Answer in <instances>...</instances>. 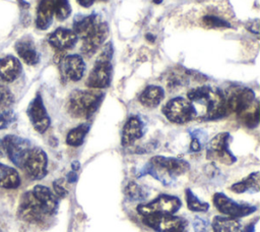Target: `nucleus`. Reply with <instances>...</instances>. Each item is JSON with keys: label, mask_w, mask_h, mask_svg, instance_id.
I'll return each instance as SVG.
<instances>
[{"label": "nucleus", "mask_w": 260, "mask_h": 232, "mask_svg": "<svg viewBox=\"0 0 260 232\" xmlns=\"http://www.w3.org/2000/svg\"><path fill=\"white\" fill-rule=\"evenodd\" d=\"M187 97L195 109L196 118L214 120L228 115L223 93L218 89L198 86L189 91Z\"/></svg>", "instance_id": "nucleus-1"}, {"label": "nucleus", "mask_w": 260, "mask_h": 232, "mask_svg": "<svg viewBox=\"0 0 260 232\" xmlns=\"http://www.w3.org/2000/svg\"><path fill=\"white\" fill-rule=\"evenodd\" d=\"M104 96V93L98 90H76L69 97L68 112L75 118H89L96 112Z\"/></svg>", "instance_id": "nucleus-2"}, {"label": "nucleus", "mask_w": 260, "mask_h": 232, "mask_svg": "<svg viewBox=\"0 0 260 232\" xmlns=\"http://www.w3.org/2000/svg\"><path fill=\"white\" fill-rule=\"evenodd\" d=\"M113 48L112 44L109 43L103 49L102 53L98 57L88 77L86 85L90 89H105L108 88L112 80L113 65H112Z\"/></svg>", "instance_id": "nucleus-3"}, {"label": "nucleus", "mask_w": 260, "mask_h": 232, "mask_svg": "<svg viewBox=\"0 0 260 232\" xmlns=\"http://www.w3.org/2000/svg\"><path fill=\"white\" fill-rule=\"evenodd\" d=\"M189 168L190 164L185 160L155 156L150 159L149 163L141 171V174H150L161 182H165L161 173H167L170 176H178L187 172Z\"/></svg>", "instance_id": "nucleus-4"}, {"label": "nucleus", "mask_w": 260, "mask_h": 232, "mask_svg": "<svg viewBox=\"0 0 260 232\" xmlns=\"http://www.w3.org/2000/svg\"><path fill=\"white\" fill-rule=\"evenodd\" d=\"M48 158L46 153L38 147L31 146L23 157L19 168L31 180H40L47 174Z\"/></svg>", "instance_id": "nucleus-5"}, {"label": "nucleus", "mask_w": 260, "mask_h": 232, "mask_svg": "<svg viewBox=\"0 0 260 232\" xmlns=\"http://www.w3.org/2000/svg\"><path fill=\"white\" fill-rule=\"evenodd\" d=\"M142 222L156 232H187L188 222L170 214H150L143 216Z\"/></svg>", "instance_id": "nucleus-6"}, {"label": "nucleus", "mask_w": 260, "mask_h": 232, "mask_svg": "<svg viewBox=\"0 0 260 232\" xmlns=\"http://www.w3.org/2000/svg\"><path fill=\"white\" fill-rule=\"evenodd\" d=\"M55 62L64 81H78L85 72V64L80 55H64V52H59L55 57Z\"/></svg>", "instance_id": "nucleus-7"}, {"label": "nucleus", "mask_w": 260, "mask_h": 232, "mask_svg": "<svg viewBox=\"0 0 260 232\" xmlns=\"http://www.w3.org/2000/svg\"><path fill=\"white\" fill-rule=\"evenodd\" d=\"M164 115L171 122L183 124L196 118V112L188 99L176 97L162 107Z\"/></svg>", "instance_id": "nucleus-8"}, {"label": "nucleus", "mask_w": 260, "mask_h": 232, "mask_svg": "<svg viewBox=\"0 0 260 232\" xmlns=\"http://www.w3.org/2000/svg\"><path fill=\"white\" fill-rule=\"evenodd\" d=\"M17 216L22 221L31 224H42L47 217L31 190H28L21 195L17 209Z\"/></svg>", "instance_id": "nucleus-9"}, {"label": "nucleus", "mask_w": 260, "mask_h": 232, "mask_svg": "<svg viewBox=\"0 0 260 232\" xmlns=\"http://www.w3.org/2000/svg\"><path fill=\"white\" fill-rule=\"evenodd\" d=\"M228 115L236 113L240 115L247 110L255 100L254 92L249 88H233L223 94Z\"/></svg>", "instance_id": "nucleus-10"}, {"label": "nucleus", "mask_w": 260, "mask_h": 232, "mask_svg": "<svg viewBox=\"0 0 260 232\" xmlns=\"http://www.w3.org/2000/svg\"><path fill=\"white\" fill-rule=\"evenodd\" d=\"M231 135L229 132L216 134L207 146V159L220 162L225 165H232L236 162V157L231 153L229 143Z\"/></svg>", "instance_id": "nucleus-11"}, {"label": "nucleus", "mask_w": 260, "mask_h": 232, "mask_svg": "<svg viewBox=\"0 0 260 232\" xmlns=\"http://www.w3.org/2000/svg\"><path fill=\"white\" fill-rule=\"evenodd\" d=\"M181 205L182 202L179 197L169 194H161L148 204L137 206V212L142 216L150 214L173 215L180 210Z\"/></svg>", "instance_id": "nucleus-12"}, {"label": "nucleus", "mask_w": 260, "mask_h": 232, "mask_svg": "<svg viewBox=\"0 0 260 232\" xmlns=\"http://www.w3.org/2000/svg\"><path fill=\"white\" fill-rule=\"evenodd\" d=\"M213 204L221 214L235 219L248 216L257 210L255 207L249 205L238 204L221 192H217L213 195Z\"/></svg>", "instance_id": "nucleus-13"}, {"label": "nucleus", "mask_w": 260, "mask_h": 232, "mask_svg": "<svg viewBox=\"0 0 260 232\" xmlns=\"http://www.w3.org/2000/svg\"><path fill=\"white\" fill-rule=\"evenodd\" d=\"M108 34L109 27L107 22L100 19L96 24L82 38V45L80 48L81 54L85 57H91L103 45Z\"/></svg>", "instance_id": "nucleus-14"}, {"label": "nucleus", "mask_w": 260, "mask_h": 232, "mask_svg": "<svg viewBox=\"0 0 260 232\" xmlns=\"http://www.w3.org/2000/svg\"><path fill=\"white\" fill-rule=\"evenodd\" d=\"M2 141H3L5 154L8 156L9 160L16 167L19 168L23 157L31 147L30 141L23 137L13 135V134L6 135L2 139Z\"/></svg>", "instance_id": "nucleus-15"}, {"label": "nucleus", "mask_w": 260, "mask_h": 232, "mask_svg": "<svg viewBox=\"0 0 260 232\" xmlns=\"http://www.w3.org/2000/svg\"><path fill=\"white\" fill-rule=\"evenodd\" d=\"M27 116L32 124L34 128L40 132L44 133L50 126V117L44 106L43 99L40 94H38L29 103L27 110Z\"/></svg>", "instance_id": "nucleus-16"}, {"label": "nucleus", "mask_w": 260, "mask_h": 232, "mask_svg": "<svg viewBox=\"0 0 260 232\" xmlns=\"http://www.w3.org/2000/svg\"><path fill=\"white\" fill-rule=\"evenodd\" d=\"M77 39L78 37L73 31L59 27L49 36L48 42L59 52H64L68 49H71L76 44Z\"/></svg>", "instance_id": "nucleus-17"}, {"label": "nucleus", "mask_w": 260, "mask_h": 232, "mask_svg": "<svg viewBox=\"0 0 260 232\" xmlns=\"http://www.w3.org/2000/svg\"><path fill=\"white\" fill-rule=\"evenodd\" d=\"M34 195L37 197L41 204L45 214L47 216H52L57 212L58 199L55 193H53L47 186L38 184L31 189Z\"/></svg>", "instance_id": "nucleus-18"}, {"label": "nucleus", "mask_w": 260, "mask_h": 232, "mask_svg": "<svg viewBox=\"0 0 260 232\" xmlns=\"http://www.w3.org/2000/svg\"><path fill=\"white\" fill-rule=\"evenodd\" d=\"M143 134V122L138 116H131L124 124L121 143L125 147L132 144Z\"/></svg>", "instance_id": "nucleus-19"}, {"label": "nucleus", "mask_w": 260, "mask_h": 232, "mask_svg": "<svg viewBox=\"0 0 260 232\" xmlns=\"http://www.w3.org/2000/svg\"><path fill=\"white\" fill-rule=\"evenodd\" d=\"M15 51L22 61L28 65H36L40 61V55L36 49L35 43L28 37H24L16 42Z\"/></svg>", "instance_id": "nucleus-20"}, {"label": "nucleus", "mask_w": 260, "mask_h": 232, "mask_svg": "<svg viewBox=\"0 0 260 232\" xmlns=\"http://www.w3.org/2000/svg\"><path fill=\"white\" fill-rule=\"evenodd\" d=\"M20 61L11 55L0 58V78L6 82L15 80L21 73Z\"/></svg>", "instance_id": "nucleus-21"}, {"label": "nucleus", "mask_w": 260, "mask_h": 232, "mask_svg": "<svg viewBox=\"0 0 260 232\" xmlns=\"http://www.w3.org/2000/svg\"><path fill=\"white\" fill-rule=\"evenodd\" d=\"M54 0H41L37 9L36 25L40 30H47L53 20Z\"/></svg>", "instance_id": "nucleus-22"}, {"label": "nucleus", "mask_w": 260, "mask_h": 232, "mask_svg": "<svg viewBox=\"0 0 260 232\" xmlns=\"http://www.w3.org/2000/svg\"><path fill=\"white\" fill-rule=\"evenodd\" d=\"M165 97V92L161 86L148 85L139 95V102L147 108H154L159 105Z\"/></svg>", "instance_id": "nucleus-23"}, {"label": "nucleus", "mask_w": 260, "mask_h": 232, "mask_svg": "<svg viewBox=\"0 0 260 232\" xmlns=\"http://www.w3.org/2000/svg\"><path fill=\"white\" fill-rule=\"evenodd\" d=\"M20 183L21 179L16 169L0 163V187L5 189H15Z\"/></svg>", "instance_id": "nucleus-24"}, {"label": "nucleus", "mask_w": 260, "mask_h": 232, "mask_svg": "<svg viewBox=\"0 0 260 232\" xmlns=\"http://www.w3.org/2000/svg\"><path fill=\"white\" fill-rule=\"evenodd\" d=\"M211 228L213 232H243L242 224L239 220L231 217H214Z\"/></svg>", "instance_id": "nucleus-25"}, {"label": "nucleus", "mask_w": 260, "mask_h": 232, "mask_svg": "<svg viewBox=\"0 0 260 232\" xmlns=\"http://www.w3.org/2000/svg\"><path fill=\"white\" fill-rule=\"evenodd\" d=\"M259 172H254L252 174H250L248 177H246L245 179L234 183L231 186V189L237 193H243L246 192L248 190H255L258 191L259 190Z\"/></svg>", "instance_id": "nucleus-26"}, {"label": "nucleus", "mask_w": 260, "mask_h": 232, "mask_svg": "<svg viewBox=\"0 0 260 232\" xmlns=\"http://www.w3.org/2000/svg\"><path fill=\"white\" fill-rule=\"evenodd\" d=\"M247 127L253 128L256 127L259 123V105L257 101H254V103L243 113L238 115Z\"/></svg>", "instance_id": "nucleus-27"}, {"label": "nucleus", "mask_w": 260, "mask_h": 232, "mask_svg": "<svg viewBox=\"0 0 260 232\" xmlns=\"http://www.w3.org/2000/svg\"><path fill=\"white\" fill-rule=\"evenodd\" d=\"M89 130V125L86 123L80 124L77 127L71 129L66 137V142L67 144L71 146V147H79L83 140L85 135L87 134Z\"/></svg>", "instance_id": "nucleus-28"}, {"label": "nucleus", "mask_w": 260, "mask_h": 232, "mask_svg": "<svg viewBox=\"0 0 260 232\" xmlns=\"http://www.w3.org/2000/svg\"><path fill=\"white\" fill-rule=\"evenodd\" d=\"M185 197H186V202L187 207L190 211L193 212H206L209 209V205L206 201L200 200L193 192L191 189L187 188L185 190Z\"/></svg>", "instance_id": "nucleus-29"}, {"label": "nucleus", "mask_w": 260, "mask_h": 232, "mask_svg": "<svg viewBox=\"0 0 260 232\" xmlns=\"http://www.w3.org/2000/svg\"><path fill=\"white\" fill-rule=\"evenodd\" d=\"M188 79H189V73L186 70L174 71V72H171L167 78V86L169 88V90L182 86L188 82Z\"/></svg>", "instance_id": "nucleus-30"}, {"label": "nucleus", "mask_w": 260, "mask_h": 232, "mask_svg": "<svg viewBox=\"0 0 260 232\" xmlns=\"http://www.w3.org/2000/svg\"><path fill=\"white\" fill-rule=\"evenodd\" d=\"M124 193L129 200H141L147 196V193L143 190V188L138 185L136 182H129L124 189Z\"/></svg>", "instance_id": "nucleus-31"}, {"label": "nucleus", "mask_w": 260, "mask_h": 232, "mask_svg": "<svg viewBox=\"0 0 260 232\" xmlns=\"http://www.w3.org/2000/svg\"><path fill=\"white\" fill-rule=\"evenodd\" d=\"M71 13L68 0H54V14L59 20L66 19Z\"/></svg>", "instance_id": "nucleus-32"}, {"label": "nucleus", "mask_w": 260, "mask_h": 232, "mask_svg": "<svg viewBox=\"0 0 260 232\" xmlns=\"http://www.w3.org/2000/svg\"><path fill=\"white\" fill-rule=\"evenodd\" d=\"M13 104V95L11 91L3 84H0V111L7 110Z\"/></svg>", "instance_id": "nucleus-33"}, {"label": "nucleus", "mask_w": 260, "mask_h": 232, "mask_svg": "<svg viewBox=\"0 0 260 232\" xmlns=\"http://www.w3.org/2000/svg\"><path fill=\"white\" fill-rule=\"evenodd\" d=\"M202 21H203V24L207 27H229L230 26V24L225 20L212 14L204 15Z\"/></svg>", "instance_id": "nucleus-34"}, {"label": "nucleus", "mask_w": 260, "mask_h": 232, "mask_svg": "<svg viewBox=\"0 0 260 232\" xmlns=\"http://www.w3.org/2000/svg\"><path fill=\"white\" fill-rule=\"evenodd\" d=\"M16 119L15 114L10 110H4L0 112V130L7 128Z\"/></svg>", "instance_id": "nucleus-35"}, {"label": "nucleus", "mask_w": 260, "mask_h": 232, "mask_svg": "<svg viewBox=\"0 0 260 232\" xmlns=\"http://www.w3.org/2000/svg\"><path fill=\"white\" fill-rule=\"evenodd\" d=\"M53 189L55 191V195L60 198H63L68 194V190L65 187V180L63 178L57 179L53 182Z\"/></svg>", "instance_id": "nucleus-36"}, {"label": "nucleus", "mask_w": 260, "mask_h": 232, "mask_svg": "<svg viewBox=\"0 0 260 232\" xmlns=\"http://www.w3.org/2000/svg\"><path fill=\"white\" fill-rule=\"evenodd\" d=\"M193 227L195 232H211V226L210 224L199 217H196L193 222Z\"/></svg>", "instance_id": "nucleus-37"}, {"label": "nucleus", "mask_w": 260, "mask_h": 232, "mask_svg": "<svg viewBox=\"0 0 260 232\" xmlns=\"http://www.w3.org/2000/svg\"><path fill=\"white\" fill-rule=\"evenodd\" d=\"M201 149V144H200V141L197 137H193L192 140H191V144H190V150L192 152H198L200 151Z\"/></svg>", "instance_id": "nucleus-38"}, {"label": "nucleus", "mask_w": 260, "mask_h": 232, "mask_svg": "<svg viewBox=\"0 0 260 232\" xmlns=\"http://www.w3.org/2000/svg\"><path fill=\"white\" fill-rule=\"evenodd\" d=\"M77 180V175L75 173V171H71L67 174V182L69 183H73Z\"/></svg>", "instance_id": "nucleus-39"}, {"label": "nucleus", "mask_w": 260, "mask_h": 232, "mask_svg": "<svg viewBox=\"0 0 260 232\" xmlns=\"http://www.w3.org/2000/svg\"><path fill=\"white\" fill-rule=\"evenodd\" d=\"M78 2L79 5L83 6V7H89L90 5H92V3L95 1V0H76Z\"/></svg>", "instance_id": "nucleus-40"}, {"label": "nucleus", "mask_w": 260, "mask_h": 232, "mask_svg": "<svg viewBox=\"0 0 260 232\" xmlns=\"http://www.w3.org/2000/svg\"><path fill=\"white\" fill-rule=\"evenodd\" d=\"M254 230H255V224L251 223V224H249L248 226L245 227L243 232H254Z\"/></svg>", "instance_id": "nucleus-41"}, {"label": "nucleus", "mask_w": 260, "mask_h": 232, "mask_svg": "<svg viewBox=\"0 0 260 232\" xmlns=\"http://www.w3.org/2000/svg\"><path fill=\"white\" fill-rule=\"evenodd\" d=\"M71 167H72V171H77L80 167V164H79L78 161H74V162H72Z\"/></svg>", "instance_id": "nucleus-42"}, {"label": "nucleus", "mask_w": 260, "mask_h": 232, "mask_svg": "<svg viewBox=\"0 0 260 232\" xmlns=\"http://www.w3.org/2000/svg\"><path fill=\"white\" fill-rule=\"evenodd\" d=\"M5 155V151H4V146H3V141L2 139H0V158L3 157Z\"/></svg>", "instance_id": "nucleus-43"}, {"label": "nucleus", "mask_w": 260, "mask_h": 232, "mask_svg": "<svg viewBox=\"0 0 260 232\" xmlns=\"http://www.w3.org/2000/svg\"><path fill=\"white\" fill-rule=\"evenodd\" d=\"M161 1H162V0H153V2H154V3H157V4H158V3H160Z\"/></svg>", "instance_id": "nucleus-44"}, {"label": "nucleus", "mask_w": 260, "mask_h": 232, "mask_svg": "<svg viewBox=\"0 0 260 232\" xmlns=\"http://www.w3.org/2000/svg\"><path fill=\"white\" fill-rule=\"evenodd\" d=\"M0 232H2V231H1V229H0Z\"/></svg>", "instance_id": "nucleus-45"}]
</instances>
